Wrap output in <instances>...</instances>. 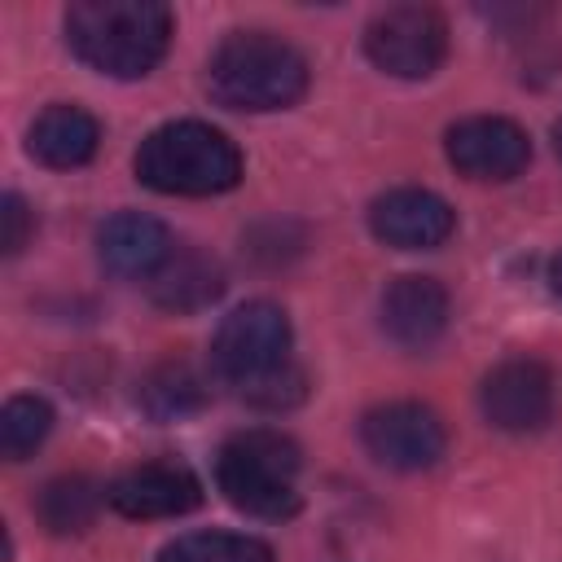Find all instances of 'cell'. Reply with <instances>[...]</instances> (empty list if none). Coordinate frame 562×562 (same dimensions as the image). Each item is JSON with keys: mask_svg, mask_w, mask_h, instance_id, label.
<instances>
[{"mask_svg": "<svg viewBox=\"0 0 562 562\" xmlns=\"http://www.w3.org/2000/svg\"><path fill=\"white\" fill-rule=\"evenodd\" d=\"M61 26L70 53L110 79L149 75L171 44V9L158 0H75Z\"/></svg>", "mask_w": 562, "mask_h": 562, "instance_id": "1", "label": "cell"}, {"mask_svg": "<svg viewBox=\"0 0 562 562\" xmlns=\"http://www.w3.org/2000/svg\"><path fill=\"white\" fill-rule=\"evenodd\" d=\"M206 88L224 110H290L307 92V57L272 31H233L206 61Z\"/></svg>", "mask_w": 562, "mask_h": 562, "instance_id": "2", "label": "cell"}, {"mask_svg": "<svg viewBox=\"0 0 562 562\" xmlns=\"http://www.w3.org/2000/svg\"><path fill=\"white\" fill-rule=\"evenodd\" d=\"M290 316L285 307L268 303V299H250L241 307H233L211 342V364L224 382L241 386V395L259 400V404H290V391H303V378L290 369Z\"/></svg>", "mask_w": 562, "mask_h": 562, "instance_id": "3", "label": "cell"}, {"mask_svg": "<svg viewBox=\"0 0 562 562\" xmlns=\"http://www.w3.org/2000/svg\"><path fill=\"white\" fill-rule=\"evenodd\" d=\"M136 180L154 193H171V198H211V193H228L241 180V154L237 145L198 119H176L154 127L136 158Z\"/></svg>", "mask_w": 562, "mask_h": 562, "instance_id": "4", "label": "cell"}, {"mask_svg": "<svg viewBox=\"0 0 562 562\" xmlns=\"http://www.w3.org/2000/svg\"><path fill=\"white\" fill-rule=\"evenodd\" d=\"M299 443L272 426L237 430L215 452V487L250 518H290L299 509Z\"/></svg>", "mask_w": 562, "mask_h": 562, "instance_id": "5", "label": "cell"}, {"mask_svg": "<svg viewBox=\"0 0 562 562\" xmlns=\"http://www.w3.org/2000/svg\"><path fill=\"white\" fill-rule=\"evenodd\" d=\"M364 57L391 79H430L448 57V22L430 4H386L364 26Z\"/></svg>", "mask_w": 562, "mask_h": 562, "instance_id": "6", "label": "cell"}, {"mask_svg": "<svg viewBox=\"0 0 562 562\" xmlns=\"http://www.w3.org/2000/svg\"><path fill=\"white\" fill-rule=\"evenodd\" d=\"M360 443L378 465L417 474L443 457L448 435H443V422L426 404L391 400V404H378L360 417Z\"/></svg>", "mask_w": 562, "mask_h": 562, "instance_id": "7", "label": "cell"}, {"mask_svg": "<svg viewBox=\"0 0 562 562\" xmlns=\"http://www.w3.org/2000/svg\"><path fill=\"white\" fill-rule=\"evenodd\" d=\"M443 154L461 176L501 184V180L522 176V167L531 162V140L514 119L474 114V119H461L448 127Z\"/></svg>", "mask_w": 562, "mask_h": 562, "instance_id": "8", "label": "cell"}, {"mask_svg": "<svg viewBox=\"0 0 562 562\" xmlns=\"http://www.w3.org/2000/svg\"><path fill=\"white\" fill-rule=\"evenodd\" d=\"M479 408L487 426L505 435H531L553 417V373L531 356L501 360L479 386Z\"/></svg>", "mask_w": 562, "mask_h": 562, "instance_id": "9", "label": "cell"}, {"mask_svg": "<svg viewBox=\"0 0 562 562\" xmlns=\"http://www.w3.org/2000/svg\"><path fill=\"white\" fill-rule=\"evenodd\" d=\"M457 211L417 184L386 189L369 202V233L391 250H435L452 237Z\"/></svg>", "mask_w": 562, "mask_h": 562, "instance_id": "10", "label": "cell"}, {"mask_svg": "<svg viewBox=\"0 0 562 562\" xmlns=\"http://www.w3.org/2000/svg\"><path fill=\"white\" fill-rule=\"evenodd\" d=\"M202 501V483L180 461H145L105 483V505L123 518H176Z\"/></svg>", "mask_w": 562, "mask_h": 562, "instance_id": "11", "label": "cell"}, {"mask_svg": "<svg viewBox=\"0 0 562 562\" xmlns=\"http://www.w3.org/2000/svg\"><path fill=\"white\" fill-rule=\"evenodd\" d=\"M382 329L395 347L404 351H426L430 342H439V334L448 329V290L435 277L422 272H404L382 290Z\"/></svg>", "mask_w": 562, "mask_h": 562, "instance_id": "12", "label": "cell"}, {"mask_svg": "<svg viewBox=\"0 0 562 562\" xmlns=\"http://www.w3.org/2000/svg\"><path fill=\"white\" fill-rule=\"evenodd\" d=\"M97 255L114 277H154L171 259V233L145 211H114L97 228Z\"/></svg>", "mask_w": 562, "mask_h": 562, "instance_id": "13", "label": "cell"}, {"mask_svg": "<svg viewBox=\"0 0 562 562\" xmlns=\"http://www.w3.org/2000/svg\"><path fill=\"white\" fill-rule=\"evenodd\" d=\"M97 145H101V127L83 105L57 101V105L40 110L35 123L26 127V154L53 171H70V167L92 162Z\"/></svg>", "mask_w": 562, "mask_h": 562, "instance_id": "14", "label": "cell"}, {"mask_svg": "<svg viewBox=\"0 0 562 562\" xmlns=\"http://www.w3.org/2000/svg\"><path fill=\"white\" fill-rule=\"evenodd\" d=\"M220 290H224L220 268L198 250H184V255L171 250V259L154 272V303L167 312H198L211 299H220Z\"/></svg>", "mask_w": 562, "mask_h": 562, "instance_id": "15", "label": "cell"}, {"mask_svg": "<svg viewBox=\"0 0 562 562\" xmlns=\"http://www.w3.org/2000/svg\"><path fill=\"white\" fill-rule=\"evenodd\" d=\"M101 501H105V487H97V483L83 479V474H61V479H53V483L40 487L35 514H40V522H44L48 531L70 536V531L92 527Z\"/></svg>", "mask_w": 562, "mask_h": 562, "instance_id": "16", "label": "cell"}, {"mask_svg": "<svg viewBox=\"0 0 562 562\" xmlns=\"http://www.w3.org/2000/svg\"><path fill=\"white\" fill-rule=\"evenodd\" d=\"M158 562H272V549L246 531H189L167 540Z\"/></svg>", "mask_w": 562, "mask_h": 562, "instance_id": "17", "label": "cell"}, {"mask_svg": "<svg viewBox=\"0 0 562 562\" xmlns=\"http://www.w3.org/2000/svg\"><path fill=\"white\" fill-rule=\"evenodd\" d=\"M140 404L149 408V417L158 422H171V417H184V413H198L206 404V386L202 378L184 364V360H171L162 369H154L140 386Z\"/></svg>", "mask_w": 562, "mask_h": 562, "instance_id": "18", "label": "cell"}, {"mask_svg": "<svg viewBox=\"0 0 562 562\" xmlns=\"http://www.w3.org/2000/svg\"><path fill=\"white\" fill-rule=\"evenodd\" d=\"M53 430V404L44 395H13L0 408V452L4 461H26Z\"/></svg>", "mask_w": 562, "mask_h": 562, "instance_id": "19", "label": "cell"}, {"mask_svg": "<svg viewBox=\"0 0 562 562\" xmlns=\"http://www.w3.org/2000/svg\"><path fill=\"white\" fill-rule=\"evenodd\" d=\"M31 233H35V211L26 206V198L18 189H9L0 198V250L4 255H22Z\"/></svg>", "mask_w": 562, "mask_h": 562, "instance_id": "20", "label": "cell"}, {"mask_svg": "<svg viewBox=\"0 0 562 562\" xmlns=\"http://www.w3.org/2000/svg\"><path fill=\"white\" fill-rule=\"evenodd\" d=\"M549 290L562 299V250L553 255V263H549Z\"/></svg>", "mask_w": 562, "mask_h": 562, "instance_id": "21", "label": "cell"}, {"mask_svg": "<svg viewBox=\"0 0 562 562\" xmlns=\"http://www.w3.org/2000/svg\"><path fill=\"white\" fill-rule=\"evenodd\" d=\"M553 154H558V158H562V119H558V123H553Z\"/></svg>", "mask_w": 562, "mask_h": 562, "instance_id": "22", "label": "cell"}]
</instances>
